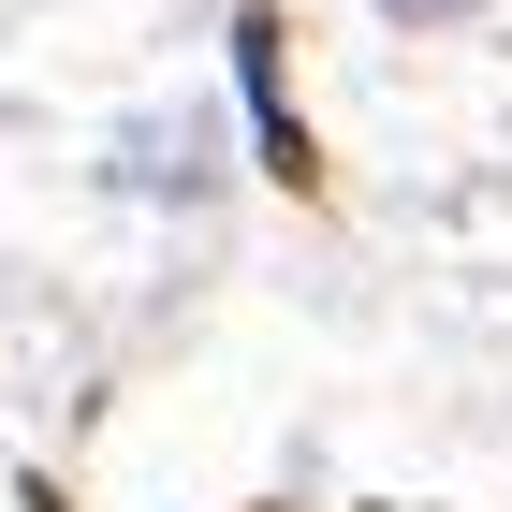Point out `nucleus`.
Here are the masks:
<instances>
[{
    "mask_svg": "<svg viewBox=\"0 0 512 512\" xmlns=\"http://www.w3.org/2000/svg\"><path fill=\"white\" fill-rule=\"evenodd\" d=\"M103 176H118L132 205H220V176H235V132H220V103H147V118L103 132Z\"/></svg>",
    "mask_w": 512,
    "mask_h": 512,
    "instance_id": "nucleus-1",
    "label": "nucleus"
},
{
    "mask_svg": "<svg viewBox=\"0 0 512 512\" xmlns=\"http://www.w3.org/2000/svg\"><path fill=\"white\" fill-rule=\"evenodd\" d=\"M366 30H395V44H439V30H483L498 0H352Z\"/></svg>",
    "mask_w": 512,
    "mask_h": 512,
    "instance_id": "nucleus-2",
    "label": "nucleus"
}]
</instances>
